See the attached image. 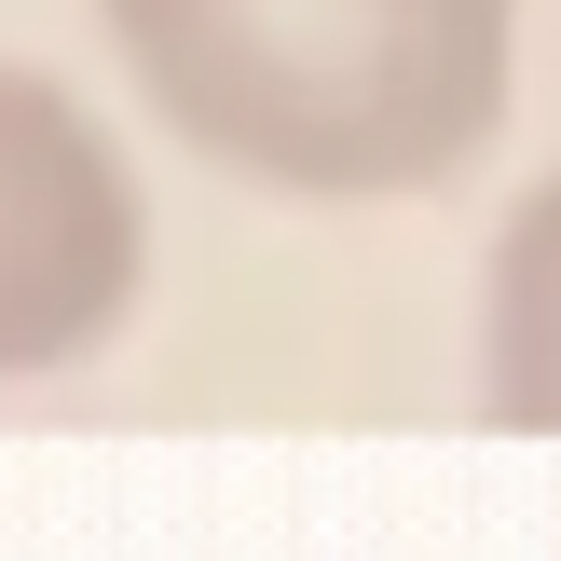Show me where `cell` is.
Returning a JSON list of instances; mask_svg holds the SVG:
<instances>
[{
  "instance_id": "obj_2",
  "label": "cell",
  "mask_w": 561,
  "mask_h": 561,
  "mask_svg": "<svg viewBox=\"0 0 561 561\" xmlns=\"http://www.w3.org/2000/svg\"><path fill=\"white\" fill-rule=\"evenodd\" d=\"M151 301V192L69 82L0 55V383L110 356Z\"/></svg>"
},
{
  "instance_id": "obj_3",
  "label": "cell",
  "mask_w": 561,
  "mask_h": 561,
  "mask_svg": "<svg viewBox=\"0 0 561 561\" xmlns=\"http://www.w3.org/2000/svg\"><path fill=\"white\" fill-rule=\"evenodd\" d=\"M480 411L520 438H561V164L507 206L480 261Z\"/></svg>"
},
{
  "instance_id": "obj_1",
  "label": "cell",
  "mask_w": 561,
  "mask_h": 561,
  "mask_svg": "<svg viewBox=\"0 0 561 561\" xmlns=\"http://www.w3.org/2000/svg\"><path fill=\"white\" fill-rule=\"evenodd\" d=\"M179 151L288 206H398L507 124L520 0H96Z\"/></svg>"
}]
</instances>
